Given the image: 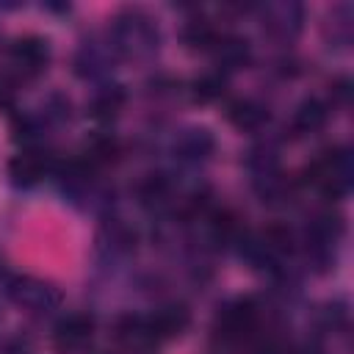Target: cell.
I'll return each mask as SVG.
<instances>
[{"instance_id":"1","label":"cell","mask_w":354,"mask_h":354,"mask_svg":"<svg viewBox=\"0 0 354 354\" xmlns=\"http://www.w3.org/2000/svg\"><path fill=\"white\" fill-rule=\"evenodd\" d=\"M158 25L141 8H124L113 17L111 25V44L124 58H147L158 50Z\"/></svg>"},{"instance_id":"2","label":"cell","mask_w":354,"mask_h":354,"mask_svg":"<svg viewBox=\"0 0 354 354\" xmlns=\"http://www.w3.org/2000/svg\"><path fill=\"white\" fill-rule=\"evenodd\" d=\"M307 183H313L315 188H321L326 196H343L351 185V155L343 147H332L324 149L307 169Z\"/></svg>"},{"instance_id":"3","label":"cell","mask_w":354,"mask_h":354,"mask_svg":"<svg viewBox=\"0 0 354 354\" xmlns=\"http://www.w3.org/2000/svg\"><path fill=\"white\" fill-rule=\"evenodd\" d=\"M6 293L19 310L33 313V315H44V313L58 310L61 299H64L58 285H53L50 279H41V277H30V274H19V277L8 279Z\"/></svg>"},{"instance_id":"4","label":"cell","mask_w":354,"mask_h":354,"mask_svg":"<svg viewBox=\"0 0 354 354\" xmlns=\"http://www.w3.org/2000/svg\"><path fill=\"white\" fill-rule=\"evenodd\" d=\"M257 318H260V313H257L254 299L243 296V299H235L218 310L213 329L221 340H243L257 329Z\"/></svg>"},{"instance_id":"5","label":"cell","mask_w":354,"mask_h":354,"mask_svg":"<svg viewBox=\"0 0 354 354\" xmlns=\"http://www.w3.org/2000/svg\"><path fill=\"white\" fill-rule=\"evenodd\" d=\"M94 337V318L88 313H69L53 326V346L61 354L83 351Z\"/></svg>"},{"instance_id":"6","label":"cell","mask_w":354,"mask_h":354,"mask_svg":"<svg viewBox=\"0 0 354 354\" xmlns=\"http://www.w3.org/2000/svg\"><path fill=\"white\" fill-rule=\"evenodd\" d=\"M8 61L22 77H33V75L44 72V66L50 61V47L41 36H19L8 47Z\"/></svg>"},{"instance_id":"7","label":"cell","mask_w":354,"mask_h":354,"mask_svg":"<svg viewBox=\"0 0 354 354\" xmlns=\"http://www.w3.org/2000/svg\"><path fill=\"white\" fill-rule=\"evenodd\" d=\"M50 166H53V160L47 152H41L36 147H25L19 155H14L8 160V177L14 185L28 188V185H36L50 171Z\"/></svg>"},{"instance_id":"8","label":"cell","mask_w":354,"mask_h":354,"mask_svg":"<svg viewBox=\"0 0 354 354\" xmlns=\"http://www.w3.org/2000/svg\"><path fill=\"white\" fill-rule=\"evenodd\" d=\"M113 335L130 351H152L158 346V337H155L147 315H133V313L122 315L113 326Z\"/></svg>"},{"instance_id":"9","label":"cell","mask_w":354,"mask_h":354,"mask_svg":"<svg viewBox=\"0 0 354 354\" xmlns=\"http://www.w3.org/2000/svg\"><path fill=\"white\" fill-rule=\"evenodd\" d=\"M301 19H304V11L296 3H271L263 8V28L279 39L296 36L301 28Z\"/></svg>"},{"instance_id":"10","label":"cell","mask_w":354,"mask_h":354,"mask_svg":"<svg viewBox=\"0 0 354 354\" xmlns=\"http://www.w3.org/2000/svg\"><path fill=\"white\" fill-rule=\"evenodd\" d=\"M213 149H216V138L207 127H185L174 138V155L180 160H188V163L210 158Z\"/></svg>"},{"instance_id":"11","label":"cell","mask_w":354,"mask_h":354,"mask_svg":"<svg viewBox=\"0 0 354 354\" xmlns=\"http://www.w3.org/2000/svg\"><path fill=\"white\" fill-rule=\"evenodd\" d=\"M147 318H149V326H152L158 343L183 335L188 329V324H191V313H188L185 304H163Z\"/></svg>"},{"instance_id":"12","label":"cell","mask_w":354,"mask_h":354,"mask_svg":"<svg viewBox=\"0 0 354 354\" xmlns=\"http://www.w3.org/2000/svg\"><path fill=\"white\" fill-rule=\"evenodd\" d=\"M227 119L238 127V130H246V133H254L260 130L266 122H268V108L254 100V97H243V100H235L230 108H227Z\"/></svg>"},{"instance_id":"13","label":"cell","mask_w":354,"mask_h":354,"mask_svg":"<svg viewBox=\"0 0 354 354\" xmlns=\"http://www.w3.org/2000/svg\"><path fill=\"white\" fill-rule=\"evenodd\" d=\"M213 55H216V64H218V72H227V69H241L249 64V41L241 39V36H232V33H221L216 47H213Z\"/></svg>"},{"instance_id":"14","label":"cell","mask_w":354,"mask_h":354,"mask_svg":"<svg viewBox=\"0 0 354 354\" xmlns=\"http://www.w3.org/2000/svg\"><path fill=\"white\" fill-rule=\"evenodd\" d=\"M329 119V108L326 102H321L318 97H307L299 102V108L293 111V119H290V127L296 130V136H307V133H315L326 124Z\"/></svg>"},{"instance_id":"15","label":"cell","mask_w":354,"mask_h":354,"mask_svg":"<svg viewBox=\"0 0 354 354\" xmlns=\"http://www.w3.org/2000/svg\"><path fill=\"white\" fill-rule=\"evenodd\" d=\"M340 232H343V218H340L337 213L326 210V213H318V216L310 221L307 238H310L318 249H326V246H332V243L340 238Z\"/></svg>"},{"instance_id":"16","label":"cell","mask_w":354,"mask_h":354,"mask_svg":"<svg viewBox=\"0 0 354 354\" xmlns=\"http://www.w3.org/2000/svg\"><path fill=\"white\" fill-rule=\"evenodd\" d=\"M218 36H221L218 28L210 19H202V17L185 22V28H183V41L188 47H194V50H213Z\"/></svg>"},{"instance_id":"17","label":"cell","mask_w":354,"mask_h":354,"mask_svg":"<svg viewBox=\"0 0 354 354\" xmlns=\"http://www.w3.org/2000/svg\"><path fill=\"white\" fill-rule=\"evenodd\" d=\"M224 91H227V75L218 72V69L205 72V75H199V77L191 83V97H194L196 102H213V100H218Z\"/></svg>"},{"instance_id":"18","label":"cell","mask_w":354,"mask_h":354,"mask_svg":"<svg viewBox=\"0 0 354 354\" xmlns=\"http://www.w3.org/2000/svg\"><path fill=\"white\" fill-rule=\"evenodd\" d=\"M122 105H124V91H122V86H108V88H102V91L94 94V100H91V116H97V119H111V116L119 113Z\"/></svg>"},{"instance_id":"19","label":"cell","mask_w":354,"mask_h":354,"mask_svg":"<svg viewBox=\"0 0 354 354\" xmlns=\"http://www.w3.org/2000/svg\"><path fill=\"white\" fill-rule=\"evenodd\" d=\"M102 235H108V246L119 249V252H127L136 243V232L130 227H124L119 218H111V224L102 227Z\"/></svg>"},{"instance_id":"20","label":"cell","mask_w":354,"mask_h":354,"mask_svg":"<svg viewBox=\"0 0 354 354\" xmlns=\"http://www.w3.org/2000/svg\"><path fill=\"white\" fill-rule=\"evenodd\" d=\"M141 199L144 202H163L169 196V180L163 174H149L144 183H141Z\"/></svg>"},{"instance_id":"21","label":"cell","mask_w":354,"mask_h":354,"mask_svg":"<svg viewBox=\"0 0 354 354\" xmlns=\"http://www.w3.org/2000/svg\"><path fill=\"white\" fill-rule=\"evenodd\" d=\"M14 97H17V91H14L11 77L0 75V111H3V108H11V105H14Z\"/></svg>"},{"instance_id":"22","label":"cell","mask_w":354,"mask_h":354,"mask_svg":"<svg viewBox=\"0 0 354 354\" xmlns=\"http://www.w3.org/2000/svg\"><path fill=\"white\" fill-rule=\"evenodd\" d=\"M0 354H25V351H22L17 343H8V346H3V348H0Z\"/></svg>"},{"instance_id":"23","label":"cell","mask_w":354,"mask_h":354,"mask_svg":"<svg viewBox=\"0 0 354 354\" xmlns=\"http://www.w3.org/2000/svg\"><path fill=\"white\" fill-rule=\"evenodd\" d=\"M304 354H321V351H315V348H313V351H304Z\"/></svg>"}]
</instances>
